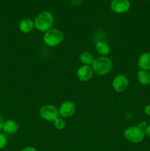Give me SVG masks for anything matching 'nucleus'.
Instances as JSON below:
<instances>
[{"mask_svg": "<svg viewBox=\"0 0 150 151\" xmlns=\"http://www.w3.org/2000/svg\"><path fill=\"white\" fill-rule=\"evenodd\" d=\"M54 22V18L52 13L49 11H43L35 17L34 21L35 27L37 30L46 32L50 29Z\"/></svg>", "mask_w": 150, "mask_h": 151, "instance_id": "1", "label": "nucleus"}, {"mask_svg": "<svg viewBox=\"0 0 150 151\" xmlns=\"http://www.w3.org/2000/svg\"><path fill=\"white\" fill-rule=\"evenodd\" d=\"M94 73L99 76H103L110 73L113 68V62L107 56H100L94 59L91 65Z\"/></svg>", "mask_w": 150, "mask_h": 151, "instance_id": "2", "label": "nucleus"}, {"mask_svg": "<svg viewBox=\"0 0 150 151\" xmlns=\"http://www.w3.org/2000/svg\"><path fill=\"white\" fill-rule=\"evenodd\" d=\"M64 39V35L63 32L58 29H50L44 33V44L50 47H54L60 45Z\"/></svg>", "mask_w": 150, "mask_h": 151, "instance_id": "3", "label": "nucleus"}, {"mask_svg": "<svg viewBox=\"0 0 150 151\" xmlns=\"http://www.w3.org/2000/svg\"><path fill=\"white\" fill-rule=\"evenodd\" d=\"M125 139L129 142L138 144L141 142L145 138V133L144 130L138 126H129L125 129L124 132Z\"/></svg>", "mask_w": 150, "mask_h": 151, "instance_id": "4", "label": "nucleus"}, {"mask_svg": "<svg viewBox=\"0 0 150 151\" xmlns=\"http://www.w3.org/2000/svg\"><path fill=\"white\" fill-rule=\"evenodd\" d=\"M40 116L43 119L48 122H54L55 119L59 117V109L54 105L47 104L44 105L40 109Z\"/></svg>", "mask_w": 150, "mask_h": 151, "instance_id": "5", "label": "nucleus"}, {"mask_svg": "<svg viewBox=\"0 0 150 151\" xmlns=\"http://www.w3.org/2000/svg\"><path fill=\"white\" fill-rule=\"evenodd\" d=\"M113 88L116 92L121 93L126 91L129 86V81L124 75H119L114 78L112 82Z\"/></svg>", "mask_w": 150, "mask_h": 151, "instance_id": "6", "label": "nucleus"}, {"mask_svg": "<svg viewBox=\"0 0 150 151\" xmlns=\"http://www.w3.org/2000/svg\"><path fill=\"white\" fill-rule=\"evenodd\" d=\"M76 111V106L74 103L70 100L65 101L59 108V114L63 118L71 117Z\"/></svg>", "mask_w": 150, "mask_h": 151, "instance_id": "7", "label": "nucleus"}, {"mask_svg": "<svg viewBox=\"0 0 150 151\" xmlns=\"http://www.w3.org/2000/svg\"><path fill=\"white\" fill-rule=\"evenodd\" d=\"M130 7L129 0H112L110 2V8L114 13L121 14L127 12Z\"/></svg>", "mask_w": 150, "mask_h": 151, "instance_id": "8", "label": "nucleus"}, {"mask_svg": "<svg viewBox=\"0 0 150 151\" xmlns=\"http://www.w3.org/2000/svg\"><path fill=\"white\" fill-rule=\"evenodd\" d=\"M94 71L91 66L82 65L78 69L76 75L78 79L82 82H87L90 81L94 76Z\"/></svg>", "mask_w": 150, "mask_h": 151, "instance_id": "9", "label": "nucleus"}, {"mask_svg": "<svg viewBox=\"0 0 150 151\" xmlns=\"http://www.w3.org/2000/svg\"><path fill=\"white\" fill-rule=\"evenodd\" d=\"M138 66L141 70H150V52H144L139 56Z\"/></svg>", "mask_w": 150, "mask_h": 151, "instance_id": "10", "label": "nucleus"}, {"mask_svg": "<svg viewBox=\"0 0 150 151\" xmlns=\"http://www.w3.org/2000/svg\"><path fill=\"white\" fill-rule=\"evenodd\" d=\"M35 27L34 22L30 19H24L19 23V29L23 33H29Z\"/></svg>", "mask_w": 150, "mask_h": 151, "instance_id": "11", "label": "nucleus"}, {"mask_svg": "<svg viewBox=\"0 0 150 151\" xmlns=\"http://www.w3.org/2000/svg\"><path fill=\"white\" fill-rule=\"evenodd\" d=\"M3 131L8 134H14L19 130V125L16 121L13 119H9L4 122L3 125Z\"/></svg>", "mask_w": 150, "mask_h": 151, "instance_id": "12", "label": "nucleus"}, {"mask_svg": "<svg viewBox=\"0 0 150 151\" xmlns=\"http://www.w3.org/2000/svg\"><path fill=\"white\" fill-rule=\"evenodd\" d=\"M96 50L101 56H107L110 52V47L105 41H99L96 44Z\"/></svg>", "mask_w": 150, "mask_h": 151, "instance_id": "13", "label": "nucleus"}, {"mask_svg": "<svg viewBox=\"0 0 150 151\" xmlns=\"http://www.w3.org/2000/svg\"><path fill=\"white\" fill-rule=\"evenodd\" d=\"M137 78L141 85L147 86L150 84V72L149 71L140 69L137 73Z\"/></svg>", "mask_w": 150, "mask_h": 151, "instance_id": "14", "label": "nucleus"}, {"mask_svg": "<svg viewBox=\"0 0 150 151\" xmlns=\"http://www.w3.org/2000/svg\"><path fill=\"white\" fill-rule=\"evenodd\" d=\"M79 61L83 65L86 66H91L94 61V57L91 53L88 52H84L79 55Z\"/></svg>", "mask_w": 150, "mask_h": 151, "instance_id": "15", "label": "nucleus"}, {"mask_svg": "<svg viewBox=\"0 0 150 151\" xmlns=\"http://www.w3.org/2000/svg\"><path fill=\"white\" fill-rule=\"evenodd\" d=\"M54 126L56 129L61 131L66 128V122L63 119V118L58 117L54 121Z\"/></svg>", "mask_w": 150, "mask_h": 151, "instance_id": "16", "label": "nucleus"}, {"mask_svg": "<svg viewBox=\"0 0 150 151\" xmlns=\"http://www.w3.org/2000/svg\"><path fill=\"white\" fill-rule=\"evenodd\" d=\"M7 144V139L5 135L0 133V150L4 148Z\"/></svg>", "mask_w": 150, "mask_h": 151, "instance_id": "17", "label": "nucleus"}, {"mask_svg": "<svg viewBox=\"0 0 150 151\" xmlns=\"http://www.w3.org/2000/svg\"><path fill=\"white\" fill-rule=\"evenodd\" d=\"M138 126L141 129L144 130H144L146 128V127L148 126V125H147V122H146V121H142V122H139V124H138Z\"/></svg>", "mask_w": 150, "mask_h": 151, "instance_id": "18", "label": "nucleus"}, {"mask_svg": "<svg viewBox=\"0 0 150 151\" xmlns=\"http://www.w3.org/2000/svg\"><path fill=\"white\" fill-rule=\"evenodd\" d=\"M144 112H145L147 116H150V104L146 106L145 109H144Z\"/></svg>", "mask_w": 150, "mask_h": 151, "instance_id": "19", "label": "nucleus"}, {"mask_svg": "<svg viewBox=\"0 0 150 151\" xmlns=\"http://www.w3.org/2000/svg\"><path fill=\"white\" fill-rule=\"evenodd\" d=\"M21 151H38L37 149H35V147H31V146H28V147H24Z\"/></svg>", "mask_w": 150, "mask_h": 151, "instance_id": "20", "label": "nucleus"}, {"mask_svg": "<svg viewBox=\"0 0 150 151\" xmlns=\"http://www.w3.org/2000/svg\"><path fill=\"white\" fill-rule=\"evenodd\" d=\"M144 133H145L146 136H147L148 137H150V125H148L146 127V128L144 130Z\"/></svg>", "mask_w": 150, "mask_h": 151, "instance_id": "21", "label": "nucleus"}, {"mask_svg": "<svg viewBox=\"0 0 150 151\" xmlns=\"http://www.w3.org/2000/svg\"><path fill=\"white\" fill-rule=\"evenodd\" d=\"M4 119H3V118L0 116V131H1V130L3 129V125H4Z\"/></svg>", "mask_w": 150, "mask_h": 151, "instance_id": "22", "label": "nucleus"}]
</instances>
